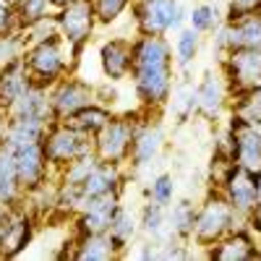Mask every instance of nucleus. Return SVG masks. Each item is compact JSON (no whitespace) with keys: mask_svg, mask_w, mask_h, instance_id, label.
<instances>
[{"mask_svg":"<svg viewBox=\"0 0 261 261\" xmlns=\"http://www.w3.org/2000/svg\"><path fill=\"white\" fill-rule=\"evenodd\" d=\"M24 63H27L32 84L47 86V89L65 73H71V60L65 58V39L60 34H50L45 39L27 45Z\"/></svg>","mask_w":261,"mask_h":261,"instance_id":"3","label":"nucleus"},{"mask_svg":"<svg viewBox=\"0 0 261 261\" xmlns=\"http://www.w3.org/2000/svg\"><path fill=\"white\" fill-rule=\"evenodd\" d=\"M55 21H58V34L65 39V45L73 47L76 55L84 47V42H89L94 27L99 24L92 0H76V3L60 8L55 13Z\"/></svg>","mask_w":261,"mask_h":261,"instance_id":"6","label":"nucleus"},{"mask_svg":"<svg viewBox=\"0 0 261 261\" xmlns=\"http://www.w3.org/2000/svg\"><path fill=\"white\" fill-rule=\"evenodd\" d=\"M162 144H165V130L157 120L144 118L139 120L136 125V134H134V144H130V154H128V162L134 167H144L149 165L151 160H157V154L162 151Z\"/></svg>","mask_w":261,"mask_h":261,"instance_id":"18","label":"nucleus"},{"mask_svg":"<svg viewBox=\"0 0 261 261\" xmlns=\"http://www.w3.org/2000/svg\"><path fill=\"white\" fill-rule=\"evenodd\" d=\"M99 68L107 81H123L134 68V42L125 37H113L99 47Z\"/></svg>","mask_w":261,"mask_h":261,"instance_id":"16","label":"nucleus"},{"mask_svg":"<svg viewBox=\"0 0 261 261\" xmlns=\"http://www.w3.org/2000/svg\"><path fill=\"white\" fill-rule=\"evenodd\" d=\"M47 134V123L42 120H29V118H8V128H6V144L11 149L18 146H29V144H39Z\"/></svg>","mask_w":261,"mask_h":261,"instance_id":"25","label":"nucleus"},{"mask_svg":"<svg viewBox=\"0 0 261 261\" xmlns=\"http://www.w3.org/2000/svg\"><path fill=\"white\" fill-rule=\"evenodd\" d=\"M222 73L227 79L230 94L253 89L261 84V47H238L225 53Z\"/></svg>","mask_w":261,"mask_h":261,"instance_id":"8","label":"nucleus"},{"mask_svg":"<svg viewBox=\"0 0 261 261\" xmlns=\"http://www.w3.org/2000/svg\"><path fill=\"white\" fill-rule=\"evenodd\" d=\"M136 125H139V120H134L130 115H125V118H113V120L94 136V154H97L102 162H118V165L128 162Z\"/></svg>","mask_w":261,"mask_h":261,"instance_id":"7","label":"nucleus"},{"mask_svg":"<svg viewBox=\"0 0 261 261\" xmlns=\"http://www.w3.org/2000/svg\"><path fill=\"white\" fill-rule=\"evenodd\" d=\"M50 102H53L55 120H68L81 107L94 102V86L76 76H63L50 86Z\"/></svg>","mask_w":261,"mask_h":261,"instance_id":"10","label":"nucleus"},{"mask_svg":"<svg viewBox=\"0 0 261 261\" xmlns=\"http://www.w3.org/2000/svg\"><path fill=\"white\" fill-rule=\"evenodd\" d=\"M6 128H8V107L0 105V144L6 139Z\"/></svg>","mask_w":261,"mask_h":261,"instance_id":"41","label":"nucleus"},{"mask_svg":"<svg viewBox=\"0 0 261 261\" xmlns=\"http://www.w3.org/2000/svg\"><path fill=\"white\" fill-rule=\"evenodd\" d=\"M13 11H16V24L18 29H27L37 21L47 18L53 11L50 0H13Z\"/></svg>","mask_w":261,"mask_h":261,"instance_id":"29","label":"nucleus"},{"mask_svg":"<svg viewBox=\"0 0 261 261\" xmlns=\"http://www.w3.org/2000/svg\"><path fill=\"white\" fill-rule=\"evenodd\" d=\"M24 50H27V39H24V34H21V29L0 32V68L13 63L16 58H21Z\"/></svg>","mask_w":261,"mask_h":261,"instance_id":"34","label":"nucleus"},{"mask_svg":"<svg viewBox=\"0 0 261 261\" xmlns=\"http://www.w3.org/2000/svg\"><path fill=\"white\" fill-rule=\"evenodd\" d=\"M217 21H220V11H217L212 3H199L193 6L188 13V27L196 29L199 34H209L217 29Z\"/></svg>","mask_w":261,"mask_h":261,"instance_id":"33","label":"nucleus"},{"mask_svg":"<svg viewBox=\"0 0 261 261\" xmlns=\"http://www.w3.org/2000/svg\"><path fill=\"white\" fill-rule=\"evenodd\" d=\"M230 97V86L225 73L217 71H206L201 84L196 86V99H199V113L206 118H220V113L225 110Z\"/></svg>","mask_w":261,"mask_h":261,"instance_id":"21","label":"nucleus"},{"mask_svg":"<svg viewBox=\"0 0 261 261\" xmlns=\"http://www.w3.org/2000/svg\"><path fill=\"white\" fill-rule=\"evenodd\" d=\"M115 115H113V110L107 105H99V102H92V105H86V107H81V110L76 113V115H71L68 118V123L73 125V128H79V130H84L86 136H97L99 130L110 123Z\"/></svg>","mask_w":261,"mask_h":261,"instance_id":"26","label":"nucleus"},{"mask_svg":"<svg viewBox=\"0 0 261 261\" xmlns=\"http://www.w3.org/2000/svg\"><path fill=\"white\" fill-rule=\"evenodd\" d=\"M134 18L141 34H167L183 29L186 11L178 0H134Z\"/></svg>","mask_w":261,"mask_h":261,"instance_id":"5","label":"nucleus"},{"mask_svg":"<svg viewBox=\"0 0 261 261\" xmlns=\"http://www.w3.org/2000/svg\"><path fill=\"white\" fill-rule=\"evenodd\" d=\"M261 11V0H227V21Z\"/></svg>","mask_w":261,"mask_h":261,"instance_id":"38","label":"nucleus"},{"mask_svg":"<svg viewBox=\"0 0 261 261\" xmlns=\"http://www.w3.org/2000/svg\"><path fill=\"white\" fill-rule=\"evenodd\" d=\"M118 256H120V251L115 248L110 232L79 235V241L73 243V251H71V258H79V261H110Z\"/></svg>","mask_w":261,"mask_h":261,"instance_id":"22","label":"nucleus"},{"mask_svg":"<svg viewBox=\"0 0 261 261\" xmlns=\"http://www.w3.org/2000/svg\"><path fill=\"white\" fill-rule=\"evenodd\" d=\"M42 149H45V157L53 172H60L73 160L94 151V139L86 136L84 130L73 128L68 120H55L47 125V134L42 139Z\"/></svg>","mask_w":261,"mask_h":261,"instance_id":"4","label":"nucleus"},{"mask_svg":"<svg viewBox=\"0 0 261 261\" xmlns=\"http://www.w3.org/2000/svg\"><path fill=\"white\" fill-rule=\"evenodd\" d=\"M232 115L243 118L246 123L261 125V84L253 86V89H246V92H238L235 94Z\"/></svg>","mask_w":261,"mask_h":261,"instance_id":"28","label":"nucleus"},{"mask_svg":"<svg viewBox=\"0 0 261 261\" xmlns=\"http://www.w3.org/2000/svg\"><path fill=\"white\" fill-rule=\"evenodd\" d=\"M206 258L217 261H253L261 258V251L256 248V241L248 227L230 230L225 238H220L214 246L206 248Z\"/></svg>","mask_w":261,"mask_h":261,"instance_id":"15","label":"nucleus"},{"mask_svg":"<svg viewBox=\"0 0 261 261\" xmlns=\"http://www.w3.org/2000/svg\"><path fill=\"white\" fill-rule=\"evenodd\" d=\"M11 29H18L13 0H0V32H11Z\"/></svg>","mask_w":261,"mask_h":261,"instance_id":"39","label":"nucleus"},{"mask_svg":"<svg viewBox=\"0 0 261 261\" xmlns=\"http://www.w3.org/2000/svg\"><path fill=\"white\" fill-rule=\"evenodd\" d=\"M0 225H3V220H0Z\"/></svg>","mask_w":261,"mask_h":261,"instance_id":"44","label":"nucleus"},{"mask_svg":"<svg viewBox=\"0 0 261 261\" xmlns=\"http://www.w3.org/2000/svg\"><path fill=\"white\" fill-rule=\"evenodd\" d=\"M29 86H32V79H29V71H27L24 55H21L13 63H8V65L0 68V105L11 107L21 94L29 89Z\"/></svg>","mask_w":261,"mask_h":261,"instance_id":"23","label":"nucleus"},{"mask_svg":"<svg viewBox=\"0 0 261 261\" xmlns=\"http://www.w3.org/2000/svg\"><path fill=\"white\" fill-rule=\"evenodd\" d=\"M8 118H29V120H42V123H47V125L55 123L53 102H50V89H47V86L32 84L29 89L8 107Z\"/></svg>","mask_w":261,"mask_h":261,"instance_id":"19","label":"nucleus"},{"mask_svg":"<svg viewBox=\"0 0 261 261\" xmlns=\"http://www.w3.org/2000/svg\"><path fill=\"white\" fill-rule=\"evenodd\" d=\"M214 47L220 53H230L238 47H261V11L230 18L225 27L217 29Z\"/></svg>","mask_w":261,"mask_h":261,"instance_id":"12","label":"nucleus"},{"mask_svg":"<svg viewBox=\"0 0 261 261\" xmlns=\"http://www.w3.org/2000/svg\"><path fill=\"white\" fill-rule=\"evenodd\" d=\"M220 191L225 193V199L232 204V209L241 217H248V212L258 201L256 199V178L251 175V172H246L243 167H238V165H232L227 170Z\"/></svg>","mask_w":261,"mask_h":261,"instance_id":"17","label":"nucleus"},{"mask_svg":"<svg viewBox=\"0 0 261 261\" xmlns=\"http://www.w3.org/2000/svg\"><path fill=\"white\" fill-rule=\"evenodd\" d=\"M0 204L3 206L24 204V191H21L16 175V157L6 141L0 144Z\"/></svg>","mask_w":261,"mask_h":261,"instance_id":"24","label":"nucleus"},{"mask_svg":"<svg viewBox=\"0 0 261 261\" xmlns=\"http://www.w3.org/2000/svg\"><path fill=\"white\" fill-rule=\"evenodd\" d=\"M134 89L146 113L162 110L172 94V47L165 34H141L134 42Z\"/></svg>","mask_w":261,"mask_h":261,"instance_id":"1","label":"nucleus"},{"mask_svg":"<svg viewBox=\"0 0 261 261\" xmlns=\"http://www.w3.org/2000/svg\"><path fill=\"white\" fill-rule=\"evenodd\" d=\"M256 178V199L261 201V172H258V175H253Z\"/></svg>","mask_w":261,"mask_h":261,"instance_id":"43","label":"nucleus"},{"mask_svg":"<svg viewBox=\"0 0 261 261\" xmlns=\"http://www.w3.org/2000/svg\"><path fill=\"white\" fill-rule=\"evenodd\" d=\"M246 222V217H241L232 204L225 199V193L217 188L206 196V201L196 212V225H193V241L201 248L214 246L220 238H225L230 230H238Z\"/></svg>","mask_w":261,"mask_h":261,"instance_id":"2","label":"nucleus"},{"mask_svg":"<svg viewBox=\"0 0 261 261\" xmlns=\"http://www.w3.org/2000/svg\"><path fill=\"white\" fill-rule=\"evenodd\" d=\"M13 157H16V175H18V186L21 191L32 193L37 191L39 186L50 183V162L45 157V149H42V141L39 144H29V146H18L13 149Z\"/></svg>","mask_w":261,"mask_h":261,"instance_id":"13","label":"nucleus"},{"mask_svg":"<svg viewBox=\"0 0 261 261\" xmlns=\"http://www.w3.org/2000/svg\"><path fill=\"white\" fill-rule=\"evenodd\" d=\"M120 209V193H105L97 199L86 201L79 212H76V227L79 235L86 232H107L115 220V214Z\"/></svg>","mask_w":261,"mask_h":261,"instance_id":"14","label":"nucleus"},{"mask_svg":"<svg viewBox=\"0 0 261 261\" xmlns=\"http://www.w3.org/2000/svg\"><path fill=\"white\" fill-rule=\"evenodd\" d=\"M139 225L144 227V232H149L151 238H157L162 232V227H165V206L157 204V201H149L144 206V212H141V222Z\"/></svg>","mask_w":261,"mask_h":261,"instance_id":"35","label":"nucleus"},{"mask_svg":"<svg viewBox=\"0 0 261 261\" xmlns=\"http://www.w3.org/2000/svg\"><path fill=\"white\" fill-rule=\"evenodd\" d=\"M230 136H232V162L243 167L251 175L261 172V125L246 123L243 118H230Z\"/></svg>","mask_w":261,"mask_h":261,"instance_id":"9","label":"nucleus"},{"mask_svg":"<svg viewBox=\"0 0 261 261\" xmlns=\"http://www.w3.org/2000/svg\"><path fill=\"white\" fill-rule=\"evenodd\" d=\"M246 225H248V230H251V232L261 235V201H256V206L248 212V217H246Z\"/></svg>","mask_w":261,"mask_h":261,"instance_id":"40","label":"nucleus"},{"mask_svg":"<svg viewBox=\"0 0 261 261\" xmlns=\"http://www.w3.org/2000/svg\"><path fill=\"white\" fill-rule=\"evenodd\" d=\"M92 3H94V13L99 24H113L134 0H92Z\"/></svg>","mask_w":261,"mask_h":261,"instance_id":"37","label":"nucleus"},{"mask_svg":"<svg viewBox=\"0 0 261 261\" xmlns=\"http://www.w3.org/2000/svg\"><path fill=\"white\" fill-rule=\"evenodd\" d=\"M110 238H113V243H115V248L123 253L125 251V246L130 243V238L136 235V220H134V214H130L123 204H120V209H118V214H115V220H113V225H110Z\"/></svg>","mask_w":261,"mask_h":261,"instance_id":"30","label":"nucleus"},{"mask_svg":"<svg viewBox=\"0 0 261 261\" xmlns=\"http://www.w3.org/2000/svg\"><path fill=\"white\" fill-rule=\"evenodd\" d=\"M201 50V34L186 27V29H178V37H175V58L180 65H188L193 63V58L199 55Z\"/></svg>","mask_w":261,"mask_h":261,"instance_id":"32","label":"nucleus"},{"mask_svg":"<svg viewBox=\"0 0 261 261\" xmlns=\"http://www.w3.org/2000/svg\"><path fill=\"white\" fill-rule=\"evenodd\" d=\"M34 238V212L27 206H11L0 225V258H13L24 251Z\"/></svg>","mask_w":261,"mask_h":261,"instance_id":"11","label":"nucleus"},{"mask_svg":"<svg viewBox=\"0 0 261 261\" xmlns=\"http://www.w3.org/2000/svg\"><path fill=\"white\" fill-rule=\"evenodd\" d=\"M196 206L191 199H183L178 204H170V227H172V235L186 241V238L193 235V225H196Z\"/></svg>","mask_w":261,"mask_h":261,"instance_id":"27","label":"nucleus"},{"mask_svg":"<svg viewBox=\"0 0 261 261\" xmlns=\"http://www.w3.org/2000/svg\"><path fill=\"white\" fill-rule=\"evenodd\" d=\"M149 193H151V201H157V204H162L167 209L172 204V196H175V178H172L170 172H162V175L154 178Z\"/></svg>","mask_w":261,"mask_h":261,"instance_id":"36","label":"nucleus"},{"mask_svg":"<svg viewBox=\"0 0 261 261\" xmlns=\"http://www.w3.org/2000/svg\"><path fill=\"white\" fill-rule=\"evenodd\" d=\"M120 186H123V172H120V165L118 162H97V167L84 178V183L79 186V193H81V206L86 201L97 199V196H105V193H120Z\"/></svg>","mask_w":261,"mask_h":261,"instance_id":"20","label":"nucleus"},{"mask_svg":"<svg viewBox=\"0 0 261 261\" xmlns=\"http://www.w3.org/2000/svg\"><path fill=\"white\" fill-rule=\"evenodd\" d=\"M50 3H53V8H55V11H60V8H65V6L76 3V0H50Z\"/></svg>","mask_w":261,"mask_h":261,"instance_id":"42","label":"nucleus"},{"mask_svg":"<svg viewBox=\"0 0 261 261\" xmlns=\"http://www.w3.org/2000/svg\"><path fill=\"white\" fill-rule=\"evenodd\" d=\"M170 105H172V113L178 115V120H188L193 115V110H199V99H196V86L193 84H180L172 89L170 94Z\"/></svg>","mask_w":261,"mask_h":261,"instance_id":"31","label":"nucleus"}]
</instances>
